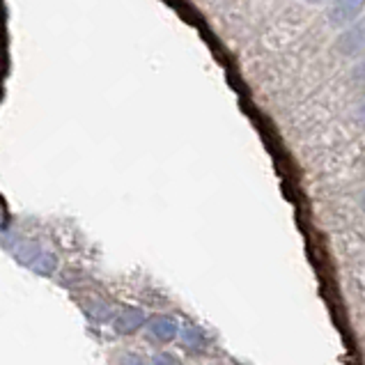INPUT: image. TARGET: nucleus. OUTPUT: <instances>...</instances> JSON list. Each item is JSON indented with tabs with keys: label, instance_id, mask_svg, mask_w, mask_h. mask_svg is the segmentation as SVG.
<instances>
[{
	"label": "nucleus",
	"instance_id": "7ed1b4c3",
	"mask_svg": "<svg viewBox=\"0 0 365 365\" xmlns=\"http://www.w3.org/2000/svg\"><path fill=\"white\" fill-rule=\"evenodd\" d=\"M145 322H148V317H145L143 310L127 308V310H122L120 315L115 317L113 327H115V331L122 333V336H129V333H135L140 327H145Z\"/></svg>",
	"mask_w": 365,
	"mask_h": 365
},
{
	"label": "nucleus",
	"instance_id": "423d86ee",
	"mask_svg": "<svg viewBox=\"0 0 365 365\" xmlns=\"http://www.w3.org/2000/svg\"><path fill=\"white\" fill-rule=\"evenodd\" d=\"M152 365H182V361L177 356H173V354H168V351H161V354H156V356H154Z\"/></svg>",
	"mask_w": 365,
	"mask_h": 365
},
{
	"label": "nucleus",
	"instance_id": "9d476101",
	"mask_svg": "<svg viewBox=\"0 0 365 365\" xmlns=\"http://www.w3.org/2000/svg\"><path fill=\"white\" fill-rule=\"evenodd\" d=\"M306 3H322V0H306Z\"/></svg>",
	"mask_w": 365,
	"mask_h": 365
},
{
	"label": "nucleus",
	"instance_id": "1a4fd4ad",
	"mask_svg": "<svg viewBox=\"0 0 365 365\" xmlns=\"http://www.w3.org/2000/svg\"><path fill=\"white\" fill-rule=\"evenodd\" d=\"M361 207L365 210V191H363V195H361Z\"/></svg>",
	"mask_w": 365,
	"mask_h": 365
},
{
	"label": "nucleus",
	"instance_id": "6e6552de",
	"mask_svg": "<svg viewBox=\"0 0 365 365\" xmlns=\"http://www.w3.org/2000/svg\"><path fill=\"white\" fill-rule=\"evenodd\" d=\"M359 120L365 124V97L361 99V103H359Z\"/></svg>",
	"mask_w": 365,
	"mask_h": 365
},
{
	"label": "nucleus",
	"instance_id": "39448f33",
	"mask_svg": "<svg viewBox=\"0 0 365 365\" xmlns=\"http://www.w3.org/2000/svg\"><path fill=\"white\" fill-rule=\"evenodd\" d=\"M182 342L186 347H191V349H200L205 345V336H202V331H197L195 327H184L182 331Z\"/></svg>",
	"mask_w": 365,
	"mask_h": 365
},
{
	"label": "nucleus",
	"instance_id": "f257e3e1",
	"mask_svg": "<svg viewBox=\"0 0 365 365\" xmlns=\"http://www.w3.org/2000/svg\"><path fill=\"white\" fill-rule=\"evenodd\" d=\"M336 51L340 56H359L365 53V19L356 21L347 30H342L336 39Z\"/></svg>",
	"mask_w": 365,
	"mask_h": 365
},
{
	"label": "nucleus",
	"instance_id": "0eeeda50",
	"mask_svg": "<svg viewBox=\"0 0 365 365\" xmlns=\"http://www.w3.org/2000/svg\"><path fill=\"white\" fill-rule=\"evenodd\" d=\"M120 365H150V363L143 356H138V354H127V356H122Z\"/></svg>",
	"mask_w": 365,
	"mask_h": 365
},
{
	"label": "nucleus",
	"instance_id": "f03ea898",
	"mask_svg": "<svg viewBox=\"0 0 365 365\" xmlns=\"http://www.w3.org/2000/svg\"><path fill=\"white\" fill-rule=\"evenodd\" d=\"M365 7V0H331L329 5V24L342 28L351 24Z\"/></svg>",
	"mask_w": 365,
	"mask_h": 365
},
{
	"label": "nucleus",
	"instance_id": "20e7f679",
	"mask_svg": "<svg viewBox=\"0 0 365 365\" xmlns=\"http://www.w3.org/2000/svg\"><path fill=\"white\" fill-rule=\"evenodd\" d=\"M150 336L159 342H170L177 338V333H180V327H177V322L173 317H165V315H159V317H152L150 319Z\"/></svg>",
	"mask_w": 365,
	"mask_h": 365
}]
</instances>
